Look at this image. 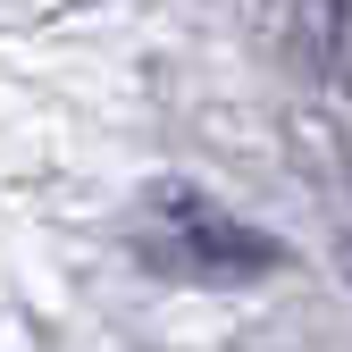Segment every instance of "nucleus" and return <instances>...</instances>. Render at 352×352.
<instances>
[{
	"mask_svg": "<svg viewBox=\"0 0 352 352\" xmlns=\"http://www.w3.org/2000/svg\"><path fill=\"white\" fill-rule=\"evenodd\" d=\"M160 260L168 269H185V277H260V269H277V243L269 235H252L243 218H227L218 201L185 193V185H168L160 193Z\"/></svg>",
	"mask_w": 352,
	"mask_h": 352,
	"instance_id": "obj_1",
	"label": "nucleus"
}]
</instances>
